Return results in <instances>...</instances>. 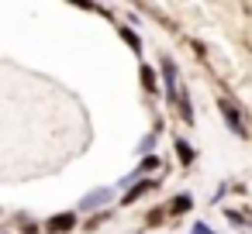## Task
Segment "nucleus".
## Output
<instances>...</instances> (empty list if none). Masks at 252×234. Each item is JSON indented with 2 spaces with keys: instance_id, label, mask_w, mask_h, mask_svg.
Listing matches in <instances>:
<instances>
[{
  "instance_id": "obj_2",
  "label": "nucleus",
  "mask_w": 252,
  "mask_h": 234,
  "mask_svg": "<svg viewBox=\"0 0 252 234\" xmlns=\"http://www.w3.org/2000/svg\"><path fill=\"white\" fill-rule=\"evenodd\" d=\"M221 110L228 114V121H231V128H238V117H235V110H231V104H221Z\"/></svg>"
},
{
  "instance_id": "obj_4",
  "label": "nucleus",
  "mask_w": 252,
  "mask_h": 234,
  "mask_svg": "<svg viewBox=\"0 0 252 234\" xmlns=\"http://www.w3.org/2000/svg\"><path fill=\"white\" fill-rule=\"evenodd\" d=\"M193 234H211V231L207 227H193Z\"/></svg>"
},
{
  "instance_id": "obj_1",
  "label": "nucleus",
  "mask_w": 252,
  "mask_h": 234,
  "mask_svg": "<svg viewBox=\"0 0 252 234\" xmlns=\"http://www.w3.org/2000/svg\"><path fill=\"white\" fill-rule=\"evenodd\" d=\"M49 227H52V231H69V227H73V217H69V213H63V217H59V220H52Z\"/></svg>"
},
{
  "instance_id": "obj_3",
  "label": "nucleus",
  "mask_w": 252,
  "mask_h": 234,
  "mask_svg": "<svg viewBox=\"0 0 252 234\" xmlns=\"http://www.w3.org/2000/svg\"><path fill=\"white\" fill-rule=\"evenodd\" d=\"M176 152H180V158H187V162H190V148H187V145H183V141H180V145H176Z\"/></svg>"
}]
</instances>
